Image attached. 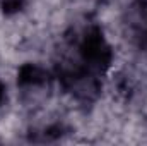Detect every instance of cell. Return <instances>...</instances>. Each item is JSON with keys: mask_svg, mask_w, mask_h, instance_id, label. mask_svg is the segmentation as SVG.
<instances>
[{"mask_svg": "<svg viewBox=\"0 0 147 146\" xmlns=\"http://www.w3.org/2000/svg\"><path fill=\"white\" fill-rule=\"evenodd\" d=\"M31 5V0H0V10L5 17H17L24 14Z\"/></svg>", "mask_w": 147, "mask_h": 146, "instance_id": "cell-1", "label": "cell"}, {"mask_svg": "<svg viewBox=\"0 0 147 146\" xmlns=\"http://www.w3.org/2000/svg\"><path fill=\"white\" fill-rule=\"evenodd\" d=\"M5 102H7V86H5L3 79L0 77V110L5 107Z\"/></svg>", "mask_w": 147, "mask_h": 146, "instance_id": "cell-2", "label": "cell"}]
</instances>
